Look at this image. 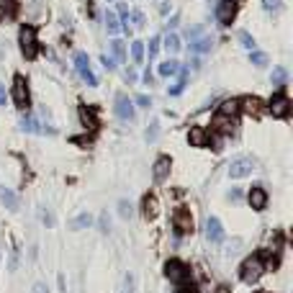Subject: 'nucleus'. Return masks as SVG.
I'll list each match as a JSON object with an SVG mask.
<instances>
[{"label": "nucleus", "instance_id": "obj_35", "mask_svg": "<svg viewBox=\"0 0 293 293\" xmlns=\"http://www.w3.org/2000/svg\"><path fill=\"white\" fill-rule=\"evenodd\" d=\"M178 288H180V293H195V286H193V283H188V281L180 283Z\"/></svg>", "mask_w": 293, "mask_h": 293}, {"label": "nucleus", "instance_id": "obj_42", "mask_svg": "<svg viewBox=\"0 0 293 293\" xmlns=\"http://www.w3.org/2000/svg\"><path fill=\"white\" fill-rule=\"evenodd\" d=\"M134 23L142 26V23H144V15H142V13H134Z\"/></svg>", "mask_w": 293, "mask_h": 293}, {"label": "nucleus", "instance_id": "obj_7", "mask_svg": "<svg viewBox=\"0 0 293 293\" xmlns=\"http://www.w3.org/2000/svg\"><path fill=\"white\" fill-rule=\"evenodd\" d=\"M75 67H77V72H80V77L88 83V85H98V80H96V75H93V70H90V59H88V54H75Z\"/></svg>", "mask_w": 293, "mask_h": 293}, {"label": "nucleus", "instance_id": "obj_39", "mask_svg": "<svg viewBox=\"0 0 293 293\" xmlns=\"http://www.w3.org/2000/svg\"><path fill=\"white\" fill-rule=\"evenodd\" d=\"M41 216H44V224H46V226H52V224H54V221H52V213H49V211H41Z\"/></svg>", "mask_w": 293, "mask_h": 293}, {"label": "nucleus", "instance_id": "obj_44", "mask_svg": "<svg viewBox=\"0 0 293 293\" xmlns=\"http://www.w3.org/2000/svg\"><path fill=\"white\" fill-rule=\"evenodd\" d=\"M229 198H231V200H239V198H242V191H237V188H234V191L229 193Z\"/></svg>", "mask_w": 293, "mask_h": 293}, {"label": "nucleus", "instance_id": "obj_2", "mask_svg": "<svg viewBox=\"0 0 293 293\" xmlns=\"http://www.w3.org/2000/svg\"><path fill=\"white\" fill-rule=\"evenodd\" d=\"M265 273V265H262V257L260 255H252V257H247L242 262V281L244 283H257L260 281V275Z\"/></svg>", "mask_w": 293, "mask_h": 293}, {"label": "nucleus", "instance_id": "obj_18", "mask_svg": "<svg viewBox=\"0 0 293 293\" xmlns=\"http://www.w3.org/2000/svg\"><path fill=\"white\" fill-rule=\"evenodd\" d=\"M188 142H191L193 147H203V144H208V134H206L203 129L193 126V129L188 131Z\"/></svg>", "mask_w": 293, "mask_h": 293}, {"label": "nucleus", "instance_id": "obj_33", "mask_svg": "<svg viewBox=\"0 0 293 293\" xmlns=\"http://www.w3.org/2000/svg\"><path fill=\"white\" fill-rule=\"evenodd\" d=\"M160 52V36H154L152 41H149V59H154V54Z\"/></svg>", "mask_w": 293, "mask_h": 293}, {"label": "nucleus", "instance_id": "obj_32", "mask_svg": "<svg viewBox=\"0 0 293 293\" xmlns=\"http://www.w3.org/2000/svg\"><path fill=\"white\" fill-rule=\"evenodd\" d=\"M121 293H134V275H131V273L123 278V288H121Z\"/></svg>", "mask_w": 293, "mask_h": 293}, {"label": "nucleus", "instance_id": "obj_3", "mask_svg": "<svg viewBox=\"0 0 293 293\" xmlns=\"http://www.w3.org/2000/svg\"><path fill=\"white\" fill-rule=\"evenodd\" d=\"M237 10H239V0H219L216 5V18H219L221 26H231L237 18Z\"/></svg>", "mask_w": 293, "mask_h": 293}, {"label": "nucleus", "instance_id": "obj_23", "mask_svg": "<svg viewBox=\"0 0 293 293\" xmlns=\"http://www.w3.org/2000/svg\"><path fill=\"white\" fill-rule=\"evenodd\" d=\"M93 224V216L90 213H80V216H75V219L70 221V229H85Z\"/></svg>", "mask_w": 293, "mask_h": 293}, {"label": "nucleus", "instance_id": "obj_17", "mask_svg": "<svg viewBox=\"0 0 293 293\" xmlns=\"http://www.w3.org/2000/svg\"><path fill=\"white\" fill-rule=\"evenodd\" d=\"M0 203H3L8 211H15V208H18V198H15L13 191H8V188L0 185Z\"/></svg>", "mask_w": 293, "mask_h": 293}, {"label": "nucleus", "instance_id": "obj_29", "mask_svg": "<svg viewBox=\"0 0 293 293\" xmlns=\"http://www.w3.org/2000/svg\"><path fill=\"white\" fill-rule=\"evenodd\" d=\"M286 77H288V72H286L283 67H275V72H273V85H283Z\"/></svg>", "mask_w": 293, "mask_h": 293}, {"label": "nucleus", "instance_id": "obj_24", "mask_svg": "<svg viewBox=\"0 0 293 293\" xmlns=\"http://www.w3.org/2000/svg\"><path fill=\"white\" fill-rule=\"evenodd\" d=\"M111 49H113V57H111L113 62H123V59H126V46H123V41L116 39V41L111 44Z\"/></svg>", "mask_w": 293, "mask_h": 293}, {"label": "nucleus", "instance_id": "obj_4", "mask_svg": "<svg viewBox=\"0 0 293 293\" xmlns=\"http://www.w3.org/2000/svg\"><path fill=\"white\" fill-rule=\"evenodd\" d=\"M13 103L21 108V111H26L28 103H31V96H28V83L23 75H15L13 77Z\"/></svg>", "mask_w": 293, "mask_h": 293}, {"label": "nucleus", "instance_id": "obj_8", "mask_svg": "<svg viewBox=\"0 0 293 293\" xmlns=\"http://www.w3.org/2000/svg\"><path fill=\"white\" fill-rule=\"evenodd\" d=\"M173 221H175L178 234H188V231H193V216H191L188 208H178L175 216H173Z\"/></svg>", "mask_w": 293, "mask_h": 293}, {"label": "nucleus", "instance_id": "obj_16", "mask_svg": "<svg viewBox=\"0 0 293 293\" xmlns=\"http://www.w3.org/2000/svg\"><path fill=\"white\" fill-rule=\"evenodd\" d=\"M211 126H213V131H221V134H231V129H234V121H231L229 116H216L213 121H211Z\"/></svg>", "mask_w": 293, "mask_h": 293}, {"label": "nucleus", "instance_id": "obj_36", "mask_svg": "<svg viewBox=\"0 0 293 293\" xmlns=\"http://www.w3.org/2000/svg\"><path fill=\"white\" fill-rule=\"evenodd\" d=\"M118 211H121V216H131V206L126 203V200H121V203H118Z\"/></svg>", "mask_w": 293, "mask_h": 293}, {"label": "nucleus", "instance_id": "obj_38", "mask_svg": "<svg viewBox=\"0 0 293 293\" xmlns=\"http://www.w3.org/2000/svg\"><path fill=\"white\" fill-rule=\"evenodd\" d=\"M157 129H160V126H157V121H154L152 126H149V131H147V139H149V142H152L154 136H157Z\"/></svg>", "mask_w": 293, "mask_h": 293}, {"label": "nucleus", "instance_id": "obj_30", "mask_svg": "<svg viewBox=\"0 0 293 293\" xmlns=\"http://www.w3.org/2000/svg\"><path fill=\"white\" fill-rule=\"evenodd\" d=\"M239 41H242L250 52H255V39H252L250 34H247V31H242V34H239Z\"/></svg>", "mask_w": 293, "mask_h": 293}, {"label": "nucleus", "instance_id": "obj_37", "mask_svg": "<svg viewBox=\"0 0 293 293\" xmlns=\"http://www.w3.org/2000/svg\"><path fill=\"white\" fill-rule=\"evenodd\" d=\"M100 62H103V67H105V70H113V67H116V62H113L111 57H105V54L100 57Z\"/></svg>", "mask_w": 293, "mask_h": 293}, {"label": "nucleus", "instance_id": "obj_41", "mask_svg": "<svg viewBox=\"0 0 293 293\" xmlns=\"http://www.w3.org/2000/svg\"><path fill=\"white\" fill-rule=\"evenodd\" d=\"M5 100H8V96H5V88L0 85V105H5Z\"/></svg>", "mask_w": 293, "mask_h": 293}, {"label": "nucleus", "instance_id": "obj_1", "mask_svg": "<svg viewBox=\"0 0 293 293\" xmlns=\"http://www.w3.org/2000/svg\"><path fill=\"white\" fill-rule=\"evenodd\" d=\"M18 41H21V54L26 59H34L39 54V36H36V28L34 26H23Z\"/></svg>", "mask_w": 293, "mask_h": 293}, {"label": "nucleus", "instance_id": "obj_28", "mask_svg": "<svg viewBox=\"0 0 293 293\" xmlns=\"http://www.w3.org/2000/svg\"><path fill=\"white\" fill-rule=\"evenodd\" d=\"M21 129H23V131H39V123L31 118V116H23V118H21Z\"/></svg>", "mask_w": 293, "mask_h": 293}, {"label": "nucleus", "instance_id": "obj_45", "mask_svg": "<svg viewBox=\"0 0 293 293\" xmlns=\"http://www.w3.org/2000/svg\"><path fill=\"white\" fill-rule=\"evenodd\" d=\"M213 293H231V291H229V286H219V288H216Z\"/></svg>", "mask_w": 293, "mask_h": 293}, {"label": "nucleus", "instance_id": "obj_5", "mask_svg": "<svg viewBox=\"0 0 293 293\" xmlns=\"http://www.w3.org/2000/svg\"><path fill=\"white\" fill-rule=\"evenodd\" d=\"M270 113L278 116V118H288L291 116V100L283 90H278L273 93V98H270Z\"/></svg>", "mask_w": 293, "mask_h": 293}, {"label": "nucleus", "instance_id": "obj_13", "mask_svg": "<svg viewBox=\"0 0 293 293\" xmlns=\"http://www.w3.org/2000/svg\"><path fill=\"white\" fill-rule=\"evenodd\" d=\"M239 108H242L244 113H250V116H260L262 113V100L255 98V96H244L239 100Z\"/></svg>", "mask_w": 293, "mask_h": 293}, {"label": "nucleus", "instance_id": "obj_6", "mask_svg": "<svg viewBox=\"0 0 293 293\" xmlns=\"http://www.w3.org/2000/svg\"><path fill=\"white\" fill-rule=\"evenodd\" d=\"M165 275H167L175 286H180V283L188 281L191 273H188V268H185L180 260H167V262H165Z\"/></svg>", "mask_w": 293, "mask_h": 293}, {"label": "nucleus", "instance_id": "obj_31", "mask_svg": "<svg viewBox=\"0 0 293 293\" xmlns=\"http://www.w3.org/2000/svg\"><path fill=\"white\" fill-rule=\"evenodd\" d=\"M250 59L255 62L257 67H262V65H268V57L262 54V52H250Z\"/></svg>", "mask_w": 293, "mask_h": 293}, {"label": "nucleus", "instance_id": "obj_9", "mask_svg": "<svg viewBox=\"0 0 293 293\" xmlns=\"http://www.w3.org/2000/svg\"><path fill=\"white\" fill-rule=\"evenodd\" d=\"M252 167H255V162L250 157H239V160H234L229 165V175L231 178H244V175L252 173Z\"/></svg>", "mask_w": 293, "mask_h": 293}, {"label": "nucleus", "instance_id": "obj_47", "mask_svg": "<svg viewBox=\"0 0 293 293\" xmlns=\"http://www.w3.org/2000/svg\"><path fill=\"white\" fill-rule=\"evenodd\" d=\"M257 293H265V291H257Z\"/></svg>", "mask_w": 293, "mask_h": 293}, {"label": "nucleus", "instance_id": "obj_19", "mask_svg": "<svg viewBox=\"0 0 293 293\" xmlns=\"http://www.w3.org/2000/svg\"><path fill=\"white\" fill-rule=\"evenodd\" d=\"M160 213V203L154 195H144V216L147 219H154V216Z\"/></svg>", "mask_w": 293, "mask_h": 293}, {"label": "nucleus", "instance_id": "obj_14", "mask_svg": "<svg viewBox=\"0 0 293 293\" xmlns=\"http://www.w3.org/2000/svg\"><path fill=\"white\" fill-rule=\"evenodd\" d=\"M152 175H154V180L157 183H165L167 180V175H170V157H157V162H154V167H152Z\"/></svg>", "mask_w": 293, "mask_h": 293}, {"label": "nucleus", "instance_id": "obj_15", "mask_svg": "<svg viewBox=\"0 0 293 293\" xmlns=\"http://www.w3.org/2000/svg\"><path fill=\"white\" fill-rule=\"evenodd\" d=\"M247 198H250V206H252V208H257V211H262V208L268 206V193L262 191V188H252Z\"/></svg>", "mask_w": 293, "mask_h": 293}, {"label": "nucleus", "instance_id": "obj_21", "mask_svg": "<svg viewBox=\"0 0 293 293\" xmlns=\"http://www.w3.org/2000/svg\"><path fill=\"white\" fill-rule=\"evenodd\" d=\"M219 113L221 116H234V113H239V100H224L221 103V108H219Z\"/></svg>", "mask_w": 293, "mask_h": 293}, {"label": "nucleus", "instance_id": "obj_46", "mask_svg": "<svg viewBox=\"0 0 293 293\" xmlns=\"http://www.w3.org/2000/svg\"><path fill=\"white\" fill-rule=\"evenodd\" d=\"M8 3H15V0H8Z\"/></svg>", "mask_w": 293, "mask_h": 293}, {"label": "nucleus", "instance_id": "obj_10", "mask_svg": "<svg viewBox=\"0 0 293 293\" xmlns=\"http://www.w3.org/2000/svg\"><path fill=\"white\" fill-rule=\"evenodd\" d=\"M116 116L123 118V121H131L134 118V103L123 96V93H118V96H116Z\"/></svg>", "mask_w": 293, "mask_h": 293}, {"label": "nucleus", "instance_id": "obj_34", "mask_svg": "<svg viewBox=\"0 0 293 293\" xmlns=\"http://www.w3.org/2000/svg\"><path fill=\"white\" fill-rule=\"evenodd\" d=\"M262 5H265L268 10H278L281 8V0H262Z\"/></svg>", "mask_w": 293, "mask_h": 293}, {"label": "nucleus", "instance_id": "obj_27", "mask_svg": "<svg viewBox=\"0 0 293 293\" xmlns=\"http://www.w3.org/2000/svg\"><path fill=\"white\" fill-rule=\"evenodd\" d=\"M131 57H134V62H142L144 59V44L142 41H134L131 44Z\"/></svg>", "mask_w": 293, "mask_h": 293}, {"label": "nucleus", "instance_id": "obj_26", "mask_svg": "<svg viewBox=\"0 0 293 293\" xmlns=\"http://www.w3.org/2000/svg\"><path fill=\"white\" fill-rule=\"evenodd\" d=\"M165 49H167L170 54H175V52L180 49V39H178L175 34H167V39H165Z\"/></svg>", "mask_w": 293, "mask_h": 293}, {"label": "nucleus", "instance_id": "obj_22", "mask_svg": "<svg viewBox=\"0 0 293 293\" xmlns=\"http://www.w3.org/2000/svg\"><path fill=\"white\" fill-rule=\"evenodd\" d=\"M178 70H180V65H178L175 59H167V62H162V65H160V75L162 77H173Z\"/></svg>", "mask_w": 293, "mask_h": 293}, {"label": "nucleus", "instance_id": "obj_11", "mask_svg": "<svg viewBox=\"0 0 293 293\" xmlns=\"http://www.w3.org/2000/svg\"><path fill=\"white\" fill-rule=\"evenodd\" d=\"M80 121H83V126H88V131H96L100 126L98 111L93 105H80Z\"/></svg>", "mask_w": 293, "mask_h": 293}, {"label": "nucleus", "instance_id": "obj_20", "mask_svg": "<svg viewBox=\"0 0 293 293\" xmlns=\"http://www.w3.org/2000/svg\"><path fill=\"white\" fill-rule=\"evenodd\" d=\"M105 28H108V34H118L121 31V21H118V15L113 10L105 13Z\"/></svg>", "mask_w": 293, "mask_h": 293}, {"label": "nucleus", "instance_id": "obj_25", "mask_svg": "<svg viewBox=\"0 0 293 293\" xmlns=\"http://www.w3.org/2000/svg\"><path fill=\"white\" fill-rule=\"evenodd\" d=\"M211 44H213L211 36H203L200 41H193V44H191V49H193L195 54H200V52H208V49H211Z\"/></svg>", "mask_w": 293, "mask_h": 293}, {"label": "nucleus", "instance_id": "obj_43", "mask_svg": "<svg viewBox=\"0 0 293 293\" xmlns=\"http://www.w3.org/2000/svg\"><path fill=\"white\" fill-rule=\"evenodd\" d=\"M136 103H139V105H144V108H147V105H149L152 100H149L147 96H139V100H136Z\"/></svg>", "mask_w": 293, "mask_h": 293}, {"label": "nucleus", "instance_id": "obj_40", "mask_svg": "<svg viewBox=\"0 0 293 293\" xmlns=\"http://www.w3.org/2000/svg\"><path fill=\"white\" fill-rule=\"evenodd\" d=\"M34 293H49V291H46L44 283H36V286H34Z\"/></svg>", "mask_w": 293, "mask_h": 293}, {"label": "nucleus", "instance_id": "obj_12", "mask_svg": "<svg viewBox=\"0 0 293 293\" xmlns=\"http://www.w3.org/2000/svg\"><path fill=\"white\" fill-rule=\"evenodd\" d=\"M206 237H208V242H221L224 239V226L216 216H211V219L206 221Z\"/></svg>", "mask_w": 293, "mask_h": 293}]
</instances>
